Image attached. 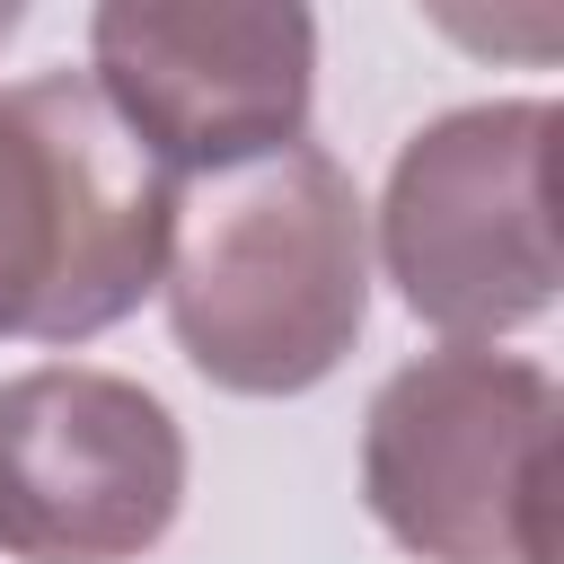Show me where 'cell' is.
<instances>
[{
    "mask_svg": "<svg viewBox=\"0 0 564 564\" xmlns=\"http://www.w3.org/2000/svg\"><path fill=\"white\" fill-rule=\"evenodd\" d=\"M159 291L176 352L220 397H308L361 344L370 212L317 141L194 176L176 185Z\"/></svg>",
    "mask_w": 564,
    "mask_h": 564,
    "instance_id": "cell-1",
    "label": "cell"
},
{
    "mask_svg": "<svg viewBox=\"0 0 564 564\" xmlns=\"http://www.w3.org/2000/svg\"><path fill=\"white\" fill-rule=\"evenodd\" d=\"M176 176L106 115L88 70L0 88V335L88 344L159 291Z\"/></svg>",
    "mask_w": 564,
    "mask_h": 564,
    "instance_id": "cell-2",
    "label": "cell"
},
{
    "mask_svg": "<svg viewBox=\"0 0 564 564\" xmlns=\"http://www.w3.org/2000/svg\"><path fill=\"white\" fill-rule=\"evenodd\" d=\"M361 502L414 564H555V379L441 344L361 414Z\"/></svg>",
    "mask_w": 564,
    "mask_h": 564,
    "instance_id": "cell-3",
    "label": "cell"
},
{
    "mask_svg": "<svg viewBox=\"0 0 564 564\" xmlns=\"http://www.w3.org/2000/svg\"><path fill=\"white\" fill-rule=\"evenodd\" d=\"M546 159H555L546 97L458 106L397 150L379 194V264L432 335L494 352V335H520L555 308Z\"/></svg>",
    "mask_w": 564,
    "mask_h": 564,
    "instance_id": "cell-4",
    "label": "cell"
},
{
    "mask_svg": "<svg viewBox=\"0 0 564 564\" xmlns=\"http://www.w3.org/2000/svg\"><path fill=\"white\" fill-rule=\"evenodd\" d=\"M185 511L176 414L88 361L0 379V555L18 564H132Z\"/></svg>",
    "mask_w": 564,
    "mask_h": 564,
    "instance_id": "cell-5",
    "label": "cell"
},
{
    "mask_svg": "<svg viewBox=\"0 0 564 564\" xmlns=\"http://www.w3.org/2000/svg\"><path fill=\"white\" fill-rule=\"evenodd\" d=\"M88 88L176 185H194L308 141L317 18L106 0L88 18Z\"/></svg>",
    "mask_w": 564,
    "mask_h": 564,
    "instance_id": "cell-6",
    "label": "cell"
},
{
    "mask_svg": "<svg viewBox=\"0 0 564 564\" xmlns=\"http://www.w3.org/2000/svg\"><path fill=\"white\" fill-rule=\"evenodd\" d=\"M18 26H26V9H0V44H9V35H18Z\"/></svg>",
    "mask_w": 564,
    "mask_h": 564,
    "instance_id": "cell-7",
    "label": "cell"
}]
</instances>
